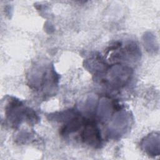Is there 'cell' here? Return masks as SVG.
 <instances>
[{"label":"cell","instance_id":"1","mask_svg":"<svg viewBox=\"0 0 160 160\" xmlns=\"http://www.w3.org/2000/svg\"><path fill=\"white\" fill-rule=\"evenodd\" d=\"M83 140L89 141L92 145L101 144V137L98 129L94 124H87L82 134Z\"/></svg>","mask_w":160,"mask_h":160}]
</instances>
